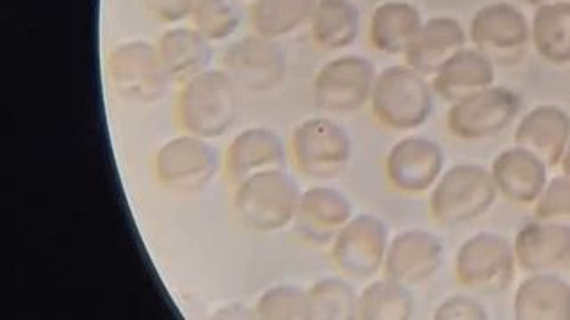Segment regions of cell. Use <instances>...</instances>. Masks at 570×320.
Segmentation results:
<instances>
[{
	"instance_id": "cell-1",
	"label": "cell",
	"mask_w": 570,
	"mask_h": 320,
	"mask_svg": "<svg viewBox=\"0 0 570 320\" xmlns=\"http://www.w3.org/2000/svg\"><path fill=\"white\" fill-rule=\"evenodd\" d=\"M239 112L237 86L223 70H205L178 89L175 118L184 132L219 139L234 127Z\"/></svg>"
},
{
	"instance_id": "cell-2",
	"label": "cell",
	"mask_w": 570,
	"mask_h": 320,
	"mask_svg": "<svg viewBox=\"0 0 570 320\" xmlns=\"http://www.w3.org/2000/svg\"><path fill=\"white\" fill-rule=\"evenodd\" d=\"M432 82L409 64H392L379 71L371 94V111L383 129L410 132L423 127L433 112Z\"/></svg>"
},
{
	"instance_id": "cell-3",
	"label": "cell",
	"mask_w": 570,
	"mask_h": 320,
	"mask_svg": "<svg viewBox=\"0 0 570 320\" xmlns=\"http://www.w3.org/2000/svg\"><path fill=\"white\" fill-rule=\"evenodd\" d=\"M299 198L296 180L285 169H272L236 183L234 210L249 230L273 233L293 224Z\"/></svg>"
},
{
	"instance_id": "cell-4",
	"label": "cell",
	"mask_w": 570,
	"mask_h": 320,
	"mask_svg": "<svg viewBox=\"0 0 570 320\" xmlns=\"http://www.w3.org/2000/svg\"><path fill=\"white\" fill-rule=\"evenodd\" d=\"M490 169L478 164H456L445 169L430 191V213L436 222L460 227L483 218L498 200Z\"/></svg>"
},
{
	"instance_id": "cell-5",
	"label": "cell",
	"mask_w": 570,
	"mask_h": 320,
	"mask_svg": "<svg viewBox=\"0 0 570 320\" xmlns=\"http://www.w3.org/2000/svg\"><path fill=\"white\" fill-rule=\"evenodd\" d=\"M106 70L116 97L138 106L159 102L174 82L157 44L150 41L130 40L116 44L107 56Z\"/></svg>"
},
{
	"instance_id": "cell-6",
	"label": "cell",
	"mask_w": 570,
	"mask_h": 320,
	"mask_svg": "<svg viewBox=\"0 0 570 320\" xmlns=\"http://www.w3.org/2000/svg\"><path fill=\"white\" fill-rule=\"evenodd\" d=\"M353 156V142L343 124L314 116L294 129L291 159L303 177L332 180L344 173Z\"/></svg>"
},
{
	"instance_id": "cell-7",
	"label": "cell",
	"mask_w": 570,
	"mask_h": 320,
	"mask_svg": "<svg viewBox=\"0 0 570 320\" xmlns=\"http://www.w3.org/2000/svg\"><path fill=\"white\" fill-rule=\"evenodd\" d=\"M515 253L507 237L480 231L463 240L454 254V280L460 287L480 293L507 290L515 276Z\"/></svg>"
},
{
	"instance_id": "cell-8",
	"label": "cell",
	"mask_w": 570,
	"mask_h": 320,
	"mask_svg": "<svg viewBox=\"0 0 570 320\" xmlns=\"http://www.w3.org/2000/svg\"><path fill=\"white\" fill-rule=\"evenodd\" d=\"M222 157L209 139L180 133L163 142L154 159L157 182L171 192L193 194L218 177Z\"/></svg>"
},
{
	"instance_id": "cell-9",
	"label": "cell",
	"mask_w": 570,
	"mask_h": 320,
	"mask_svg": "<svg viewBox=\"0 0 570 320\" xmlns=\"http://www.w3.org/2000/svg\"><path fill=\"white\" fill-rule=\"evenodd\" d=\"M521 111V97L504 86H490L451 103L445 116L448 130L460 141L495 138L513 123Z\"/></svg>"
},
{
	"instance_id": "cell-10",
	"label": "cell",
	"mask_w": 570,
	"mask_h": 320,
	"mask_svg": "<svg viewBox=\"0 0 570 320\" xmlns=\"http://www.w3.org/2000/svg\"><path fill=\"white\" fill-rule=\"evenodd\" d=\"M376 76V67L362 56L347 53L332 59L314 79V102L321 111L332 114L361 111L365 103L371 102Z\"/></svg>"
},
{
	"instance_id": "cell-11",
	"label": "cell",
	"mask_w": 570,
	"mask_h": 320,
	"mask_svg": "<svg viewBox=\"0 0 570 320\" xmlns=\"http://www.w3.org/2000/svg\"><path fill=\"white\" fill-rule=\"evenodd\" d=\"M391 233L373 213H356L332 240V260L343 274L370 280L383 271Z\"/></svg>"
},
{
	"instance_id": "cell-12",
	"label": "cell",
	"mask_w": 570,
	"mask_h": 320,
	"mask_svg": "<svg viewBox=\"0 0 570 320\" xmlns=\"http://www.w3.org/2000/svg\"><path fill=\"white\" fill-rule=\"evenodd\" d=\"M469 38L474 49L499 64L521 61L531 40L528 18L508 2H494L478 9L469 26Z\"/></svg>"
},
{
	"instance_id": "cell-13",
	"label": "cell",
	"mask_w": 570,
	"mask_h": 320,
	"mask_svg": "<svg viewBox=\"0 0 570 320\" xmlns=\"http://www.w3.org/2000/svg\"><path fill=\"white\" fill-rule=\"evenodd\" d=\"M222 67L237 88L266 93L282 84L287 71V58L276 40L252 34L234 41L225 50Z\"/></svg>"
},
{
	"instance_id": "cell-14",
	"label": "cell",
	"mask_w": 570,
	"mask_h": 320,
	"mask_svg": "<svg viewBox=\"0 0 570 320\" xmlns=\"http://www.w3.org/2000/svg\"><path fill=\"white\" fill-rule=\"evenodd\" d=\"M385 178L394 191L423 194L445 171V153L439 142L424 136H406L392 144L383 164Z\"/></svg>"
},
{
	"instance_id": "cell-15",
	"label": "cell",
	"mask_w": 570,
	"mask_h": 320,
	"mask_svg": "<svg viewBox=\"0 0 570 320\" xmlns=\"http://www.w3.org/2000/svg\"><path fill=\"white\" fill-rule=\"evenodd\" d=\"M444 263V244L430 230L409 228L391 237L383 276L414 289L432 280Z\"/></svg>"
},
{
	"instance_id": "cell-16",
	"label": "cell",
	"mask_w": 570,
	"mask_h": 320,
	"mask_svg": "<svg viewBox=\"0 0 570 320\" xmlns=\"http://www.w3.org/2000/svg\"><path fill=\"white\" fill-rule=\"evenodd\" d=\"M517 267L528 274L557 272L570 266V227L561 222H525L513 239Z\"/></svg>"
},
{
	"instance_id": "cell-17",
	"label": "cell",
	"mask_w": 570,
	"mask_h": 320,
	"mask_svg": "<svg viewBox=\"0 0 570 320\" xmlns=\"http://www.w3.org/2000/svg\"><path fill=\"white\" fill-rule=\"evenodd\" d=\"M353 204L334 187L314 186L302 191L294 227L312 244H328L353 218Z\"/></svg>"
},
{
	"instance_id": "cell-18",
	"label": "cell",
	"mask_w": 570,
	"mask_h": 320,
	"mask_svg": "<svg viewBox=\"0 0 570 320\" xmlns=\"http://www.w3.org/2000/svg\"><path fill=\"white\" fill-rule=\"evenodd\" d=\"M490 173L495 189L513 204H534L549 182V166L522 147L501 151L492 162Z\"/></svg>"
},
{
	"instance_id": "cell-19",
	"label": "cell",
	"mask_w": 570,
	"mask_h": 320,
	"mask_svg": "<svg viewBox=\"0 0 570 320\" xmlns=\"http://www.w3.org/2000/svg\"><path fill=\"white\" fill-rule=\"evenodd\" d=\"M285 160L287 148L275 130L248 127L232 139L223 157V168L232 182L237 183L252 174L284 169Z\"/></svg>"
},
{
	"instance_id": "cell-20",
	"label": "cell",
	"mask_w": 570,
	"mask_h": 320,
	"mask_svg": "<svg viewBox=\"0 0 570 320\" xmlns=\"http://www.w3.org/2000/svg\"><path fill=\"white\" fill-rule=\"evenodd\" d=\"M570 139V116L558 106H539L531 109L517 124L513 141L517 147L530 150L549 166H560Z\"/></svg>"
},
{
	"instance_id": "cell-21",
	"label": "cell",
	"mask_w": 570,
	"mask_h": 320,
	"mask_svg": "<svg viewBox=\"0 0 570 320\" xmlns=\"http://www.w3.org/2000/svg\"><path fill=\"white\" fill-rule=\"evenodd\" d=\"M465 43L468 32L456 18H430L405 53L406 64L423 76L433 77L454 53L465 49Z\"/></svg>"
},
{
	"instance_id": "cell-22",
	"label": "cell",
	"mask_w": 570,
	"mask_h": 320,
	"mask_svg": "<svg viewBox=\"0 0 570 320\" xmlns=\"http://www.w3.org/2000/svg\"><path fill=\"white\" fill-rule=\"evenodd\" d=\"M513 317L519 320H570V283L557 272H533L517 287Z\"/></svg>"
},
{
	"instance_id": "cell-23",
	"label": "cell",
	"mask_w": 570,
	"mask_h": 320,
	"mask_svg": "<svg viewBox=\"0 0 570 320\" xmlns=\"http://www.w3.org/2000/svg\"><path fill=\"white\" fill-rule=\"evenodd\" d=\"M495 68L492 59L478 49L460 50L433 76L432 86L436 97L448 103L494 86Z\"/></svg>"
},
{
	"instance_id": "cell-24",
	"label": "cell",
	"mask_w": 570,
	"mask_h": 320,
	"mask_svg": "<svg viewBox=\"0 0 570 320\" xmlns=\"http://www.w3.org/2000/svg\"><path fill=\"white\" fill-rule=\"evenodd\" d=\"M423 23V14L414 4L405 0L382 2L371 14V44L387 56H405Z\"/></svg>"
},
{
	"instance_id": "cell-25",
	"label": "cell",
	"mask_w": 570,
	"mask_h": 320,
	"mask_svg": "<svg viewBox=\"0 0 570 320\" xmlns=\"http://www.w3.org/2000/svg\"><path fill=\"white\" fill-rule=\"evenodd\" d=\"M210 41L195 27H171L160 34L157 50L174 82H186L202 71L209 70L213 61Z\"/></svg>"
},
{
	"instance_id": "cell-26",
	"label": "cell",
	"mask_w": 570,
	"mask_h": 320,
	"mask_svg": "<svg viewBox=\"0 0 570 320\" xmlns=\"http://www.w3.org/2000/svg\"><path fill=\"white\" fill-rule=\"evenodd\" d=\"M308 27L320 49H347L361 34V9L353 0H316Z\"/></svg>"
},
{
	"instance_id": "cell-27",
	"label": "cell",
	"mask_w": 570,
	"mask_h": 320,
	"mask_svg": "<svg viewBox=\"0 0 570 320\" xmlns=\"http://www.w3.org/2000/svg\"><path fill=\"white\" fill-rule=\"evenodd\" d=\"M314 6L316 0H255L249 6V26L255 34L278 40L307 26Z\"/></svg>"
},
{
	"instance_id": "cell-28",
	"label": "cell",
	"mask_w": 570,
	"mask_h": 320,
	"mask_svg": "<svg viewBox=\"0 0 570 320\" xmlns=\"http://www.w3.org/2000/svg\"><path fill=\"white\" fill-rule=\"evenodd\" d=\"M531 41L543 61L551 64H569L570 4L537 8L531 22Z\"/></svg>"
},
{
	"instance_id": "cell-29",
	"label": "cell",
	"mask_w": 570,
	"mask_h": 320,
	"mask_svg": "<svg viewBox=\"0 0 570 320\" xmlns=\"http://www.w3.org/2000/svg\"><path fill=\"white\" fill-rule=\"evenodd\" d=\"M414 316V299L410 289L396 281H371L358 293V319L365 320H406Z\"/></svg>"
},
{
	"instance_id": "cell-30",
	"label": "cell",
	"mask_w": 570,
	"mask_h": 320,
	"mask_svg": "<svg viewBox=\"0 0 570 320\" xmlns=\"http://www.w3.org/2000/svg\"><path fill=\"white\" fill-rule=\"evenodd\" d=\"M311 319H358V292L341 278H321L307 290Z\"/></svg>"
},
{
	"instance_id": "cell-31",
	"label": "cell",
	"mask_w": 570,
	"mask_h": 320,
	"mask_svg": "<svg viewBox=\"0 0 570 320\" xmlns=\"http://www.w3.org/2000/svg\"><path fill=\"white\" fill-rule=\"evenodd\" d=\"M193 27L210 43H222L236 34L240 26L239 9L234 0H196Z\"/></svg>"
},
{
	"instance_id": "cell-32",
	"label": "cell",
	"mask_w": 570,
	"mask_h": 320,
	"mask_svg": "<svg viewBox=\"0 0 570 320\" xmlns=\"http://www.w3.org/2000/svg\"><path fill=\"white\" fill-rule=\"evenodd\" d=\"M254 313L257 319L266 320L311 319L307 290L294 284H275L261 293Z\"/></svg>"
},
{
	"instance_id": "cell-33",
	"label": "cell",
	"mask_w": 570,
	"mask_h": 320,
	"mask_svg": "<svg viewBox=\"0 0 570 320\" xmlns=\"http://www.w3.org/2000/svg\"><path fill=\"white\" fill-rule=\"evenodd\" d=\"M534 219L561 222L570 227V177L558 174L551 178L539 200L534 201Z\"/></svg>"
},
{
	"instance_id": "cell-34",
	"label": "cell",
	"mask_w": 570,
	"mask_h": 320,
	"mask_svg": "<svg viewBox=\"0 0 570 320\" xmlns=\"http://www.w3.org/2000/svg\"><path fill=\"white\" fill-rule=\"evenodd\" d=\"M433 319L439 320H485L489 319V311L476 299L471 296H451L433 311Z\"/></svg>"
},
{
	"instance_id": "cell-35",
	"label": "cell",
	"mask_w": 570,
	"mask_h": 320,
	"mask_svg": "<svg viewBox=\"0 0 570 320\" xmlns=\"http://www.w3.org/2000/svg\"><path fill=\"white\" fill-rule=\"evenodd\" d=\"M141 4L156 22L174 26L191 18L196 0H141Z\"/></svg>"
},
{
	"instance_id": "cell-36",
	"label": "cell",
	"mask_w": 570,
	"mask_h": 320,
	"mask_svg": "<svg viewBox=\"0 0 570 320\" xmlns=\"http://www.w3.org/2000/svg\"><path fill=\"white\" fill-rule=\"evenodd\" d=\"M560 168L561 171H563V174L570 177V139L569 144H567L566 151H563V157H561Z\"/></svg>"
},
{
	"instance_id": "cell-37",
	"label": "cell",
	"mask_w": 570,
	"mask_h": 320,
	"mask_svg": "<svg viewBox=\"0 0 570 320\" xmlns=\"http://www.w3.org/2000/svg\"><path fill=\"white\" fill-rule=\"evenodd\" d=\"M528 4L533 8H542V6L551 4H570V0H528Z\"/></svg>"
}]
</instances>
